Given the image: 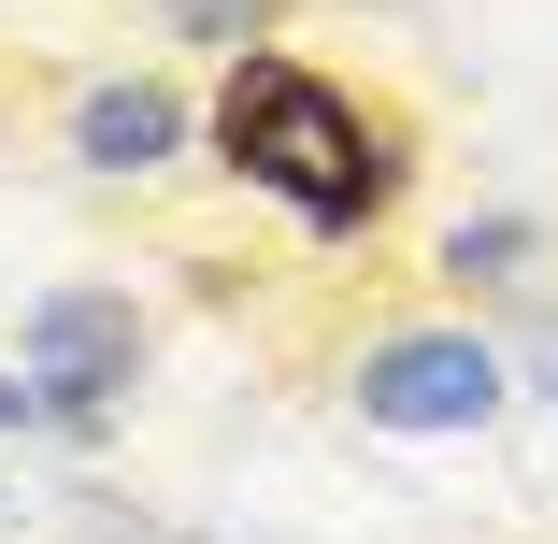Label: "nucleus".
Segmentation results:
<instances>
[{
  "mask_svg": "<svg viewBox=\"0 0 558 544\" xmlns=\"http://www.w3.org/2000/svg\"><path fill=\"white\" fill-rule=\"evenodd\" d=\"M359 415L373 430H487L501 415V359L473 330H401L359 359Z\"/></svg>",
  "mask_w": 558,
  "mask_h": 544,
  "instance_id": "7ed1b4c3",
  "label": "nucleus"
},
{
  "mask_svg": "<svg viewBox=\"0 0 558 544\" xmlns=\"http://www.w3.org/2000/svg\"><path fill=\"white\" fill-rule=\"evenodd\" d=\"M530 373H544V387H558V315H544V330H530Z\"/></svg>",
  "mask_w": 558,
  "mask_h": 544,
  "instance_id": "0eeeda50",
  "label": "nucleus"
},
{
  "mask_svg": "<svg viewBox=\"0 0 558 544\" xmlns=\"http://www.w3.org/2000/svg\"><path fill=\"white\" fill-rule=\"evenodd\" d=\"M172 144H186V100H172V86H144V72L72 100V158H86V172H158Z\"/></svg>",
  "mask_w": 558,
  "mask_h": 544,
  "instance_id": "20e7f679",
  "label": "nucleus"
},
{
  "mask_svg": "<svg viewBox=\"0 0 558 544\" xmlns=\"http://www.w3.org/2000/svg\"><path fill=\"white\" fill-rule=\"evenodd\" d=\"M15 344H29V387L58 415H116L144 373V315H130V287H44Z\"/></svg>",
  "mask_w": 558,
  "mask_h": 544,
  "instance_id": "f03ea898",
  "label": "nucleus"
},
{
  "mask_svg": "<svg viewBox=\"0 0 558 544\" xmlns=\"http://www.w3.org/2000/svg\"><path fill=\"white\" fill-rule=\"evenodd\" d=\"M44 415H58V401H44L29 373H0V430H44Z\"/></svg>",
  "mask_w": 558,
  "mask_h": 544,
  "instance_id": "423d86ee",
  "label": "nucleus"
},
{
  "mask_svg": "<svg viewBox=\"0 0 558 544\" xmlns=\"http://www.w3.org/2000/svg\"><path fill=\"white\" fill-rule=\"evenodd\" d=\"M258 15H272V0H172V29H186V44H230V58H244Z\"/></svg>",
  "mask_w": 558,
  "mask_h": 544,
  "instance_id": "39448f33",
  "label": "nucleus"
},
{
  "mask_svg": "<svg viewBox=\"0 0 558 544\" xmlns=\"http://www.w3.org/2000/svg\"><path fill=\"white\" fill-rule=\"evenodd\" d=\"M215 144H230L244 186H272L287 215H315V230H359V215L387 201V144H373V116H359L329 72H301V58H230Z\"/></svg>",
  "mask_w": 558,
  "mask_h": 544,
  "instance_id": "f257e3e1",
  "label": "nucleus"
}]
</instances>
